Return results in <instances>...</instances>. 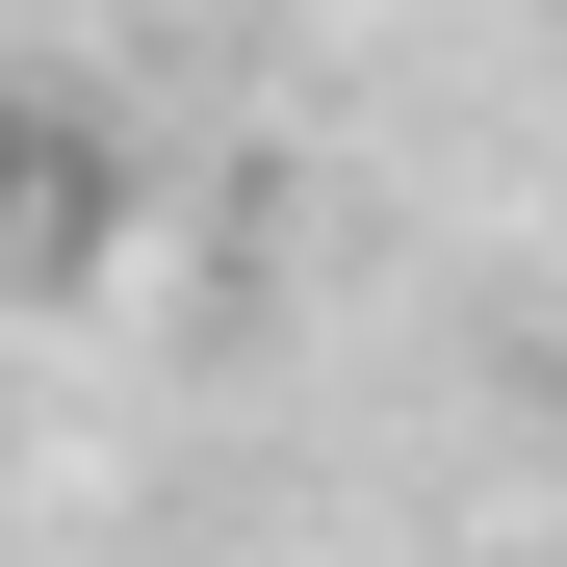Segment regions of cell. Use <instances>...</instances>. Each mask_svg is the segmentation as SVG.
Listing matches in <instances>:
<instances>
[{
  "label": "cell",
  "mask_w": 567,
  "mask_h": 567,
  "mask_svg": "<svg viewBox=\"0 0 567 567\" xmlns=\"http://www.w3.org/2000/svg\"><path fill=\"white\" fill-rule=\"evenodd\" d=\"M130 233V155L78 130V104H27V78H0V284H78Z\"/></svg>",
  "instance_id": "obj_1"
}]
</instances>
